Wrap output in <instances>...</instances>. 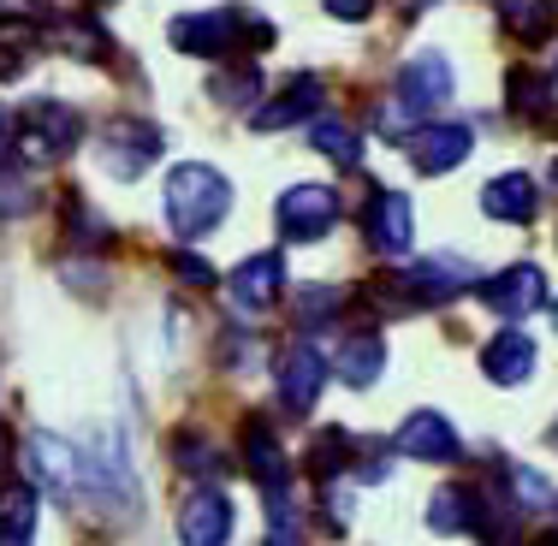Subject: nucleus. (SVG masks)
Returning <instances> with one entry per match:
<instances>
[{
  "mask_svg": "<svg viewBox=\"0 0 558 546\" xmlns=\"http://www.w3.org/2000/svg\"><path fill=\"white\" fill-rule=\"evenodd\" d=\"M279 286H286V262H279L274 250H268V256H250L244 268L232 274V303L244 315H262V310H274V303H279Z\"/></svg>",
  "mask_w": 558,
  "mask_h": 546,
  "instance_id": "nucleus-12",
  "label": "nucleus"
},
{
  "mask_svg": "<svg viewBox=\"0 0 558 546\" xmlns=\"http://www.w3.org/2000/svg\"><path fill=\"white\" fill-rule=\"evenodd\" d=\"M0 458H7V434H0Z\"/></svg>",
  "mask_w": 558,
  "mask_h": 546,
  "instance_id": "nucleus-37",
  "label": "nucleus"
},
{
  "mask_svg": "<svg viewBox=\"0 0 558 546\" xmlns=\"http://www.w3.org/2000/svg\"><path fill=\"white\" fill-rule=\"evenodd\" d=\"M505 101H511L517 119L541 125V119L553 113V77H547V72H529V65H517V72L505 77Z\"/></svg>",
  "mask_w": 558,
  "mask_h": 546,
  "instance_id": "nucleus-21",
  "label": "nucleus"
},
{
  "mask_svg": "<svg viewBox=\"0 0 558 546\" xmlns=\"http://www.w3.org/2000/svg\"><path fill=\"white\" fill-rule=\"evenodd\" d=\"M7 546H24V541H7Z\"/></svg>",
  "mask_w": 558,
  "mask_h": 546,
  "instance_id": "nucleus-39",
  "label": "nucleus"
},
{
  "mask_svg": "<svg viewBox=\"0 0 558 546\" xmlns=\"http://www.w3.org/2000/svg\"><path fill=\"white\" fill-rule=\"evenodd\" d=\"M244 36L250 48H268L274 43V31L262 19H244V12H184V19H172V31H167V43L179 48V54H203V60H215L226 54V48Z\"/></svg>",
  "mask_w": 558,
  "mask_h": 546,
  "instance_id": "nucleus-2",
  "label": "nucleus"
},
{
  "mask_svg": "<svg viewBox=\"0 0 558 546\" xmlns=\"http://www.w3.org/2000/svg\"><path fill=\"white\" fill-rule=\"evenodd\" d=\"M428 529H434V535L475 529V493H470V487H440V493L428 499Z\"/></svg>",
  "mask_w": 558,
  "mask_h": 546,
  "instance_id": "nucleus-22",
  "label": "nucleus"
},
{
  "mask_svg": "<svg viewBox=\"0 0 558 546\" xmlns=\"http://www.w3.org/2000/svg\"><path fill=\"white\" fill-rule=\"evenodd\" d=\"M322 101H327V89H322V77H291L286 89L268 101V108L256 113V131H286V125H303V119H315L322 113Z\"/></svg>",
  "mask_w": 558,
  "mask_h": 546,
  "instance_id": "nucleus-14",
  "label": "nucleus"
},
{
  "mask_svg": "<svg viewBox=\"0 0 558 546\" xmlns=\"http://www.w3.org/2000/svg\"><path fill=\"white\" fill-rule=\"evenodd\" d=\"M24 470H31V482L43 487V493H54V499H72V487H77V451L65 446V439L54 434H31V446H24Z\"/></svg>",
  "mask_w": 558,
  "mask_h": 546,
  "instance_id": "nucleus-8",
  "label": "nucleus"
},
{
  "mask_svg": "<svg viewBox=\"0 0 558 546\" xmlns=\"http://www.w3.org/2000/svg\"><path fill=\"white\" fill-rule=\"evenodd\" d=\"M535 546H558V535H541V541H535Z\"/></svg>",
  "mask_w": 558,
  "mask_h": 546,
  "instance_id": "nucleus-36",
  "label": "nucleus"
},
{
  "mask_svg": "<svg viewBox=\"0 0 558 546\" xmlns=\"http://www.w3.org/2000/svg\"><path fill=\"white\" fill-rule=\"evenodd\" d=\"M410 232H416V220H410V196L380 191L375 203H368V244H375L380 256H404Z\"/></svg>",
  "mask_w": 558,
  "mask_h": 546,
  "instance_id": "nucleus-15",
  "label": "nucleus"
},
{
  "mask_svg": "<svg viewBox=\"0 0 558 546\" xmlns=\"http://www.w3.org/2000/svg\"><path fill=\"white\" fill-rule=\"evenodd\" d=\"M505 487H511V505H523V511H547V505L558 499L547 475L535 470H505Z\"/></svg>",
  "mask_w": 558,
  "mask_h": 546,
  "instance_id": "nucleus-28",
  "label": "nucleus"
},
{
  "mask_svg": "<svg viewBox=\"0 0 558 546\" xmlns=\"http://www.w3.org/2000/svg\"><path fill=\"white\" fill-rule=\"evenodd\" d=\"M226 208H232V184H226L215 167H203V161L172 167V179H167V220H172V232H179V238L215 232V226L226 220Z\"/></svg>",
  "mask_w": 558,
  "mask_h": 546,
  "instance_id": "nucleus-1",
  "label": "nucleus"
},
{
  "mask_svg": "<svg viewBox=\"0 0 558 546\" xmlns=\"http://www.w3.org/2000/svg\"><path fill=\"white\" fill-rule=\"evenodd\" d=\"M392 446L404 451V458H416V463H451L463 451L440 410H416V416H404V428H398Z\"/></svg>",
  "mask_w": 558,
  "mask_h": 546,
  "instance_id": "nucleus-10",
  "label": "nucleus"
},
{
  "mask_svg": "<svg viewBox=\"0 0 558 546\" xmlns=\"http://www.w3.org/2000/svg\"><path fill=\"white\" fill-rule=\"evenodd\" d=\"M482 215L523 226L529 215H535V179H529V172H499V179L482 191Z\"/></svg>",
  "mask_w": 558,
  "mask_h": 546,
  "instance_id": "nucleus-19",
  "label": "nucleus"
},
{
  "mask_svg": "<svg viewBox=\"0 0 558 546\" xmlns=\"http://www.w3.org/2000/svg\"><path fill=\"white\" fill-rule=\"evenodd\" d=\"M327 12H333V19H344V24H363L368 12H375V0H322Z\"/></svg>",
  "mask_w": 558,
  "mask_h": 546,
  "instance_id": "nucleus-34",
  "label": "nucleus"
},
{
  "mask_svg": "<svg viewBox=\"0 0 558 546\" xmlns=\"http://www.w3.org/2000/svg\"><path fill=\"white\" fill-rule=\"evenodd\" d=\"M482 375L494 386H523L529 375H535V344H529L523 332H499V339L487 344V356H482Z\"/></svg>",
  "mask_w": 558,
  "mask_h": 546,
  "instance_id": "nucleus-18",
  "label": "nucleus"
},
{
  "mask_svg": "<svg viewBox=\"0 0 558 546\" xmlns=\"http://www.w3.org/2000/svg\"><path fill=\"white\" fill-rule=\"evenodd\" d=\"M404 274H410V286H416L422 303H446L470 286V262H458V256H428L422 268H404Z\"/></svg>",
  "mask_w": 558,
  "mask_h": 546,
  "instance_id": "nucleus-20",
  "label": "nucleus"
},
{
  "mask_svg": "<svg viewBox=\"0 0 558 546\" xmlns=\"http://www.w3.org/2000/svg\"><path fill=\"white\" fill-rule=\"evenodd\" d=\"M499 12H505V24H511L523 43H547V31H553L547 0H499Z\"/></svg>",
  "mask_w": 558,
  "mask_h": 546,
  "instance_id": "nucleus-25",
  "label": "nucleus"
},
{
  "mask_svg": "<svg viewBox=\"0 0 558 546\" xmlns=\"http://www.w3.org/2000/svg\"><path fill=\"white\" fill-rule=\"evenodd\" d=\"M232 541V499L215 487L191 493L179 511V546H226Z\"/></svg>",
  "mask_w": 558,
  "mask_h": 546,
  "instance_id": "nucleus-9",
  "label": "nucleus"
},
{
  "mask_svg": "<svg viewBox=\"0 0 558 546\" xmlns=\"http://www.w3.org/2000/svg\"><path fill=\"white\" fill-rule=\"evenodd\" d=\"M380 368H387V344H380V332H351V339L333 351V375L344 386H375Z\"/></svg>",
  "mask_w": 558,
  "mask_h": 546,
  "instance_id": "nucleus-17",
  "label": "nucleus"
},
{
  "mask_svg": "<svg viewBox=\"0 0 558 546\" xmlns=\"http://www.w3.org/2000/svg\"><path fill=\"white\" fill-rule=\"evenodd\" d=\"M274 380H279V404H286V416H310L315 392H322V380H327V356L310 351V344H298V351L279 356Z\"/></svg>",
  "mask_w": 558,
  "mask_h": 546,
  "instance_id": "nucleus-7",
  "label": "nucleus"
},
{
  "mask_svg": "<svg viewBox=\"0 0 558 546\" xmlns=\"http://www.w3.org/2000/svg\"><path fill=\"white\" fill-rule=\"evenodd\" d=\"M54 48H65L72 60H108V36L96 19H54Z\"/></svg>",
  "mask_w": 558,
  "mask_h": 546,
  "instance_id": "nucleus-23",
  "label": "nucleus"
},
{
  "mask_svg": "<svg viewBox=\"0 0 558 546\" xmlns=\"http://www.w3.org/2000/svg\"><path fill=\"white\" fill-rule=\"evenodd\" d=\"M274 220H279V238L291 244H315L339 226V196L327 184H291L286 196L274 203Z\"/></svg>",
  "mask_w": 558,
  "mask_h": 546,
  "instance_id": "nucleus-4",
  "label": "nucleus"
},
{
  "mask_svg": "<svg viewBox=\"0 0 558 546\" xmlns=\"http://www.w3.org/2000/svg\"><path fill=\"white\" fill-rule=\"evenodd\" d=\"M470 149H475L470 125H422L416 137H410V161H416V172H451V167H463Z\"/></svg>",
  "mask_w": 558,
  "mask_h": 546,
  "instance_id": "nucleus-11",
  "label": "nucleus"
},
{
  "mask_svg": "<svg viewBox=\"0 0 558 546\" xmlns=\"http://www.w3.org/2000/svg\"><path fill=\"white\" fill-rule=\"evenodd\" d=\"M256 84H262V77L250 72V65H238V77H215V101H220V108H244V101L256 96Z\"/></svg>",
  "mask_w": 558,
  "mask_h": 546,
  "instance_id": "nucleus-32",
  "label": "nucleus"
},
{
  "mask_svg": "<svg viewBox=\"0 0 558 546\" xmlns=\"http://www.w3.org/2000/svg\"><path fill=\"white\" fill-rule=\"evenodd\" d=\"M398 96H404L410 113L440 108V101L451 96V65H446V54H416V60H404V72H398Z\"/></svg>",
  "mask_w": 558,
  "mask_h": 546,
  "instance_id": "nucleus-13",
  "label": "nucleus"
},
{
  "mask_svg": "<svg viewBox=\"0 0 558 546\" xmlns=\"http://www.w3.org/2000/svg\"><path fill=\"white\" fill-rule=\"evenodd\" d=\"M77 137H84V119L65 108V101H36V108L19 119V155L31 167L65 161V155L77 149Z\"/></svg>",
  "mask_w": 558,
  "mask_h": 546,
  "instance_id": "nucleus-3",
  "label": "nucleus"
},
{
  "mask_svg": "<svg viewBox=\"0 0 558 546\" xmlns=\"http://www.w3.org/2000/svg\"><path fill=\"white\" fill-rule=\"evenodd\" d=\"M220 463H226V458L208 446V439H196V434L179 439V470H184V475H203V482H208V475H220Z\"/></svg>",
  "mask_w": 558,
  "mask_h": 546,
  "instance_id": "nucleus-31",
  "label": "nucleus"
},
{
  "mask_svg": "<svg viewBox=\"0 0 558 546\" xmlns=\"http://www.w3.org/2000/svg\"><path fill=\"white\" fill-rule=\"evenodd\" d=\"M7 7H19V12H24V7H36V0H7Z\"/></svg>",
  "mask_w": 558,
  "mask_h": 546,
  "instance_id": "nucleus-35",
  "label": "nucleus"
},
{
  "mask_svg": "<svg viewBox=\"0 0 558 546\" xmlns=\"http://www.w3.org/2000/svg\"><path fill=\"white\" fill-rule=\"evenodd\" d=\"M344 446H351V434H344V428H327V434H315V446H310V470L322 475V482H327V475H339V470H344V458H351Z\"/></svg>",
  "mask_w": 558,
  "mask_h": 546,
  "instance_id": "nucleus-29",
  "label": "nucleus"
},
{
  "mask_svg": "<svg viewBox=\"0 0 558 546\" xmlns=\"http://www.w3.org/2000/svg\"><path fill=\"white\" fill-rule=\"evenodd\" d=\"M172 268H179V279H191V286H215V268H208L203 256H184V250H179V256H172Z\"/></svg>",
  "mask_w": 558,
  "mask_h": 546,
  "instance_id": "nucleus-33",
  "label": "nucleus"
},
{
  "mask_svg": "<svg viewBox=\"0 0 558 546\" xmlns=\"http://www.w3.org/2000/svg\"><path fill=\"white\" fill-rule=\"evenodd\" d=\"M31 529H36V493L31 487H7L0 493V535L31 541Z\"/></svg>",
  "mask_w": 558,
  "mask_h": 546,
  "instance_id": "nucleus-27",
  "label": "nucleus"
},
{
  "mask_svg": "<svg viewBox=\"0 0 558 546\" xmlns=\"http://www.w3.org/2000/svg\"><path fill=\"white\" fill-rule=\"evenodd\" d=\"M244 470L256 475V487L286 493L291 463H286V446H279V434L268 428V422H244Z\"/></svg>",
  "mask_w": 558,
  "mask_h": 546,
  "instance_id": "nucleus-16",
  "label": "nucleus"
},
{
  "mask_svg": "<svg viewBox=\"0 0 558 546\" xmlns=\"http://www.w3.org/2000/svg\"><path fill=\"white\" fill-rule=\"evenodd\" d=\"M339 315V291H322V286H310V291H298V327L303 332H315V327H327Z\"/></svg>",
  "mask_w": 558,
  "mask_h": 546,
  "instance_id": "nucleus-30",
  "label": "nucleus"
},
{
  "mask_svg": "<svg viewBox=\"0 0 558 546\" xmlns=\"http://www.w3.org/2000/svg\"><path fill=\"white\" fill-rule=\"evenodd\" d=\"M310 143L327 155V161H339V167H356V161H363V137H356L351 125H339V119H322V113H315Z\"/></svg>",
  "mask_w": 558,
  "mask_h": 546,
  "instance_id": "nucleus-24",
  "label": "nucleus"
},
{
  "mask_svg": "<svg viewBox=\"0 0 558 546\" xmlns=\"http://www.w3.org/2000/svg\"><path fill=\"white\" fill-rule=\"evenodd\" d=\"M553 191H558V167H553Z\"/></svg>",
  "mask_w": 558,
  "mask_h": 546,
  "instance_id": "nucleus-38",
  "label": "nucleus"
},
{
  "mask_svg": "<svg viewBox=\"0 0 558 546\" xmlns=\"http://www.w3.org/2000/svg\"><path fill=\"white\" fill-rule=\"evenodd\" d=\"M541 303H547V274H541L535 262H517V268L482 279V310H494V315L523 321V315L541 310Z\"/></svg>",
  "mask_w": 558,
  "mask_h": 546,
  "instance_id": "nucleus-5",
  "label": "nucleus"
},
{
  "mask_svg": "<svg viewBox=\"0 0 558 546\" xmlns=\"http://www.w3.org/2000/svg\"><path fill=\"white\" fill-rule=\"evenodd\" d=\"M31 48H36V31L31 24H0V84H12V77H24V65H31Z\"/></svg>",
  "mask_w": 558,
  "mask_h": 546,
  "instance_id": "nucleus-26",
  "label": "nucleus"
},
{
  "mask_svg": "<svg viewBox=\"0 0 558 546\" xmlns=\"http://www.w3.org/2000/svg\"><path fill=\"white\" fill-rule=\"evenodd\" d=\"M155 155H161V131H155L149 119H113V125L101 131V161H108L113 179H137Z\"/></svg>",
  "mask_w": 558,
  "mask_h": 546,
  "instance_id": "nucleus-6",
  "label": "nucleus"
}]
</instances>
